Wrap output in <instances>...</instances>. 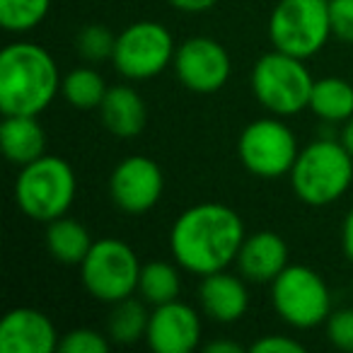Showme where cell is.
<instances>
[{"mask_svg": "<svg viewBox=\"0 0 353 353\" xmlns=\"http://www.w3.org/2000/svg\"><path fill=\"white\" fill-rule=\"evenodd\" d=\"M245 237L240 213L225 203L208 201L179 213L170 230V250L184 271L203 279L228 269L237 259Z\"/></svg>", "mask_w": 353, "mask_h": 353, "instance_id": "cell-1", "label": "cell"}, {"mask_svg": "<svg viewBox=\"0 0 353 353\" xmlns=\"http://www.w3.org/2000/svg\"><path fill=\"white\" fill-rule=\"evenodd\" d=\"M63 78L46 49L17 41L0 54V112L39 117L59 94Z\"/></svg>", "mask_w": 353, "mask_h": 353, "instance_id": "cell-2", "label": "cell"}, {"mask_svg": "<svg viewBox=\"0 0 353 353\" xmlns=\"http://www.w3.org/2000/svg\"><path fill=\"white\" fill-rule=\"evenodd\" d=\"M353 182V155L341 141L317 138L298 152L290 184L295 196L314 208L329 206L348 192Z\"/></svg>", "mask_w": 353, "mask_h": 353, "instance_id": "cell-3", "label": "cell"}, {"mask_svg": "<svg viewBox=\"0 0 353 353\" xmlns=\"http://www.w3.org/2000/svg\"><path fill=\"white\" fill-rule=\"evenodd\" d=\"M78 179L63 157L41 155L34 162L20 167L15 182V201L27 218L51 223L65 216L73 206Z\"/></svg>", "mask_w": 353, "mask_h": 353, "instance_id": "cell-4", "label": "cell"}, {"mask_svg": "<svg viewBox=\"0 0 353 353\" xmlns=\"http://www.w3.org/2000/svg\"><path fill=\"white\" fill-rule=\"evenodd\" d=\"M314 78L303 59L285 51H269L252 68V92L274 117H293L310 107Z\"/></svg>", "mask_w": 353, "mask_h": 353, "instance_id": "cell-5", "label": "cell"}, {"mask_svg": "<svg viewBox=\"0 0 353 353\" xmlns=\"http://www.w3.org/2000/svg\"><path fill=\"white\" fill-rule=\"evenodd\" d=\"M274 49L298 59H312L332 34L327 0H279L269 20Z\"/></svg>", "mask_w": 353, "mask_h": 353, "instance_id": "cell-6", "label": "cell"}, {"mask_svg": "<svg viewBox=\"0 0 353 353\" xmlns=\"http://www.w3.org/2000/svg\"><path fill=\"white\" fill-rule=\"evenodd\" d=\"M271 300L279 317L295 329L319 327L332 314L327 281L305 264H288L271 281Z\"/></svg>", "mask_w": 353, "mask_h": 353, "instance_id": "cell-7", "label": "cell"}, {"mask_svg": "<svg viewBox=\"0 0 353 353\" xmlns=\"http://www.w3.org/2000/svg\"><path fill=\"white\" fill-rule=\"evenodd\" d=\"M141 269L143 266L131 245L117 237L97 240L80 264L83 285L88 288V293L112 305L136 293Z\"/></svg>", "mask_w": 353, "mask_h": 353, "instance_id": "cell-8", "label": "cell"}, {"mask_svg": "<svg viewBox=\"0 0 353 353\" xmlns=\"http://www.w3.org/2000/svg\"><path fill=\"white\" fill-rule=\"evenodd\" d=\"M174 39L160 22L141 20L117 34L114 68L128 80H150L174 63Z\"/></svg>", "mask_w": 353, "mask_h": 353, "instance_id": "cell-9", "label": "cell"}, {"mask_svg": "<svg viewBox=\"0 0 353 353\" xmlns=\"http://www.w3.org/2000/svg\"><path fill=\"white\" fill-rule=\"evenodd\" d=\"M298 138L281 119H256L237 141V155L247 172L264 179L290 174L298 160Z\"/></svg>", "mask_w": 353, "mask_h": 353, "instance_id": "cell-10", "label": "cell"}, {"mask_svg": "<svg viewBox=\"0 0 353 353\" xmlns=\"http://www.w3.org/2000/svg\"><path fill=\"white\" fill-rule=\"evenodd\" d=\"M174 70L179 83L199 94H211L230 80V54L211 37H192L176 46Z\"/></svg>", "mask_w": 353, "mask_h": 353, "instance_id": "cell-11", "label": "cell"}, {"mask_svg": "<svg viewBox=\"0 0 353 353\" xmlns=\"http://www.w3.org/2000/svg\"><path fill=\"white\" fill-rule=\"evenodd\" d=\"M165 176L155 160L145 155H128L114 167L109 176V196L123 213H145L160 201Z\"/></svg>", "mask_w": 353, "mask_h": 353, "instance_id": "cell-12", "label": "cell"}, {"mask_svg": "<svg viewBox=\"0 0 353 353\" xmlns=\"http://www.w3.org/2000/svg\"><path fill=\"white\" fill-rule=\"evenodd\" d=\"M145 341L155 353H192L201 343V317L182 300L155 305Z\"/></svg>", "mask_w": 353, "mask_h": 353, "instance_id": "cell-13", "label": "cell"}, {"mask_svg": "<svg viewBox=\"0 0 353 353\" xmlns=\"http://www.w3.org/2000/svg\"><path fill=\"white\" fill-rule=\"evenodd\" d=\"M59 334L49 317L34 307H12L0 319V353H54Z\"/></svg>", "mask_w": 353, "mask_h": 353, "instance_id": "cell-14", "label": "cell"}, {"mask_svg": "<svg viewBox=\"0 0 353 353\" xmlns=\"http://www.w3.org/2000/svg\"><path fill=\"white\" fill-rule=\"evenodd\" d=\"M235 264L252 283H271L288 266V245L279 232H252L242 242Z\"/></svg>", "mask_w": 353, "mask_h": 353, "instance_id": "cell-15", "label": "cell"}, {"mask_svg": "<svg viewBox=\"0 0 353 353\" xmlns=\"http://www.w3.org/2000/svg\"><path fill=\"white\" fill-rule=\"evenodd\" d=\"M201 307L213 322L232 324L242 319L250 307V293L240 276L228 274V269L203 276L199 288Z\"/></svg>", "mask_w": 353, "mask_h": 353, "instance_id": "cell-16", "label": "cell"}, {"mask_svg": "<svg viewBox=\"0 0 353 353\" xmlns=\"http://www.w3.org/2000/svg\"><path fill=\"white\" fill-rule=\"evenodd\" d=\"M99 117L109 133L119 138H133L145 128L148 109L143 97L128 85H114L107 90L102 104H99Z\"/></svg>", "mask_w": 353, "mask_h": 353, "instance_id": "cell-17", "label": "cell"}, {"mask_svg": "<svg viewBox=\"0 0 353 353\" xmlns=\"http://www.w3.org/2000/svg\"><path fill=\"white\" fill-rule=\"evenodd\" d=\"M0 145L12 165L22 167L46 155V133L37 117L12 114V117H6L0 126Z\"/></svg>", "mask_w": 353, "mask_h": 353, "instance_id": "cell-18", "label": "cell"}, {"mask_svg": "<svg viewBox=\"0 0 353 353\" xmlns=\"http://www.w3.org/2000/svg\"><path fill=\"white\" fill-rule=\"evenodd\" d=\"M46 247L49 254L56 261L68 266H80L88 252L92 250L94 240L90 237L88 228L83 223L73 221V218H56V221L46 223Z\"/></svg>", "mask_w": 353, "mask_h": 353, "instance_id": "cell-19", "label": "cell"}, {"mask_svg": "<svg viewBox=\"0 0 353 353\" xmlns=\"http://www.w3.org/2000/svg\"><path fill=\"white\" fill-rule=\"evenodd\" d=\"M310 109L324 123H343L353 117V85L336 75L314 80Z\"/></svg>", "mask_w": 353, "mask_h": 353, "instance_id": "cell-20", "label": "cell"}, {"mask_svg": "<svg viewBox=\"0 0 353 353\" xmlns=\"http://www.w3.org/2000/svg\"><path fill=\"white\" fill-rule=\"evenodd\" d=\"M182 290V279L179 271L170 261H148L141 269V281H138V293L143 295L145 303L165 305L179 298Z\"/></svg>", "mask_w": 353, "mask_h": 353, "instance_id": "cell-21", "label": "cell"}, {"mask_svg": "<svg viewBox=\"0 0 353 353\" xmlns=\"http://www.w3.org/2000/svg\"><path fill=\"white\" fill-rule=\"evenodd\" d=\"M107 83L104 78L97 73V68L92 65H80L73 68L61 83V94L65 97V102L75 109H99L104 94H107Z\"/></svg>", "mask_w": 353, "mask_h": 353, "instance_id": "cell-22", "label": "cell"}, {"mask_svg": "<svg viewBox=\"0 0 353 353\" xmlns=\"http://www.w3.org/2000/svg\"><path fill=\"white\" fill-rule=\"evenodd\" d=\"M148 322H150V312L145 310V305L133 298V295L123 298L119 303H114V310L109 314V339L117 343H136L141 339H145Z\"/></svg>", "mask_w": 353, "mask_h": 353, "instance_id": "cell-23", "label": "cell"}, {"mask_svg": "<svg viewBox=\"0 0 353 353\" xmlns=\"http://www.w3.org/2000/svg\"><path fill=\"white\" fill-rule=\"evenodd\" d=\"M51 0H0V25L8 32H32L46 20Z\"/></svg>", "mask_w": 353, "mask_h": 353, "instance_id": "cell-24", "label": "cell"}, {"mask_svg": "<svg viewBox=\"0 0 353 353\" xmlns=\"http://www.w3.org/2000/svg\"><path fill=\"white\" fill-rule=\"evenodd\" d=\"M117 49V37L104 25H85L75 37V51L83 56L88 63H102L114 59Z\"/></svg>", "mask_w": 353, "mask_h": 353, "instance_id": "cell-25", "label": "cell"}, {"mask_svg": "<svg viewBox=\"0 0 353 353\" xmlns=\"http://www.w3.org/2000/svg\"><path fill=\"white\" fill-rule=\"evenodd\" d=\"M61 353H107L109 341L104 339V334L94 332V329L80 327L68 332L59 341Z\"/></svg>", "mask_w": 353, "mask_h": 353, "instance_id": "cell-26", "label": "cell"}, {"mask_svg": "<svg viewBox=\"0 0 353 353\" xmlns=\"http://www.w3.org/2000/svg\"><path fill=\"white\" fill-rule=\"evenodd\" d=\"M327 339L339 351L353 353V307H343L329 314L327 322Z\"/></svg>", "mask_w": 353, "mask_h": 353, "instance_id": "cell-27", "label": "cell"}, {"mask_svg": "<svg viewBox=\"0 0 353 353\" xmlns=\"http://www.w3.org/2000/svg\"><path fill=\"white\" fill-rule=\"evenodd\" d=\"M332 34L336 39L353 44V0H329Z\"/></svg>", "mask_w": 353, "mask_h": 353, "instance_id": "cell-28", "label": "cell"}, {"mask_svg": "<svg viewBox=\"0 0 353 353\" xmlns=\"http://www.w3.org/2000/svg\"><path fill=\"white\" fill-rule=\"evenodd\" d=\"M252 351H256V353H303L305 346L300 341H295L293 336L271 334V336H261L259 341L252 343Z\"/></svg>", "mask_w": 353, "mask_h": 353, "instance_id": "cell-29", "label": "cell"}, {"mask_svg": "<svg viewBox=\"0 0 353 353\" xmlns=\"http://www.w3.org/2000/svg\"><path fill=\"white\" fill-rule=\"evenodd\" d=\"M172 8L182 12H192V15H199V12H206L216 6L218 0H167Z\"/></svg>", "mask_w": 353, "mask_h": 353, "instance_id": "cell-30", "label": "cell"}, {"mask_svg": "<svg viewBox=\"0 0 353 353\" xmlns=\"http://www.w3.org/2000/svg\"><path fill=\"white\" fill-rule=\"evenodd\" d=\"M341 247H343V254L353 261V208L346 213L343 218V225H341Z\"/></svg>", "mask_w": 353, "mask_h": 353, "instance_id": "cell-31", "label": "cell"}, {"mask_svg": "<svg viewBox=\"0 0 353 353\" xmlns=\"http://www.w3.org/2000/svg\"><path fill=\"white\" fill-rule=\"evenodd\" d=\"M206 353H242L245 348L237 341H230V339H218V341H211L203 346Z\"/></svg>", "mask_w": 353, "mask_h": 353, "instance_id": "cell-32", "label": "cell"}, {"mask_svg": "<svg viewBox=\"0 0 353 353\" xmlns=\"http://www.w3.org/2000/svg\"><path fill=\"white\" fill-rule=\"evenodd\" d=\"M339 141H341L343 148H346V150L353 155V117L348 119V121L341 123V131H339Z\"/></svg>", "mask_w": 353, "mask_h": 353, "instance_id": "cell-33", "label": "cell"}, {"mask_svg": "<svg viewBox=\"0 0 353 353\" xmlns=\"http://www.w3.org/2000/svg\"><path fill=\"white\" fill-rule=\"evenodd\" d=\"M327 3H329V0H327Z\"/></svg>", "mask_w": 353, "mask_h": 353, "instance_id": "cell-34", "label": "cell"}]
</instances>
